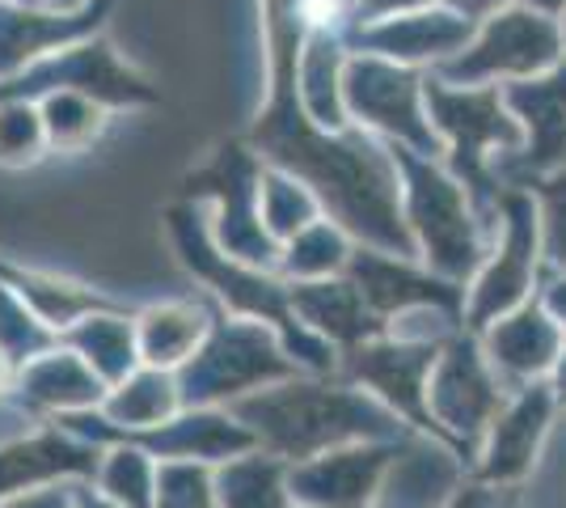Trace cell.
<instances>
[{"instance_id":"5b68a950","label":"cell","mask_w":566,"mask_h":508,"mask_svg":"<svg viewBox=\"0 0 566 508\" xmlns=\"http://www.w3.org/2000/svg\"><path fill=\"white\" fill-rule=\"evenodd\" d=\"M545 424V394H524L512 415L495 428V445H491V462H486V475L491 479H516L528 470L533 458V445L542 436Z\"/></svg>"},{"instance_id":"52a82bcc","label":"cell","mask_w":566,"mask_h":508,"mask_svg":"<svg viewBox=\"0 0 566 508\" xmlns=\"http://www.w3.org/2000/svg\"><path fill=\"white\" fill-rule=\"evenodd\" d=\"M199 335V322L182 310L178 318V326H161V318L153 314V322L144 326V352H148V361H182V352L190 348V339Z\"/></svg>"},{"instance_id":"8992f818","label":"cell","mask_w":566,"mask_h":508,"mask_svg":"<svg viewBox=\"0 0 566 508\" xmlns=\"http://www.w3.org/2000/svg\"><path fill=\"white\" fill-rule=\"evenodd\" d=\"M549 348H554V331L542 314L512 318L503 322V331L495 335V352L503 356V364H512L520 373H537L545 361H549Z\"/></svg>"},{"instance_id":"3957f363","label":"cell","mask_w":566,"mask_h":508,"mask_svg":"<svg viewBox=\"0 0 566 508\" xmlns=\"http://www.w3.org/2000/svg\"><path fill=\"white\" fill-rule=\"evenodd\" d=\"M431 102L440 111V120L457 136V162L465 174H478V162H482V148L486 145H512L516 141V127L503 123L499 115L495 94H444V90H431Z\"/></svg>"},{"instance_id":"7a4b0ae2","label":"cell","mask_w":566,"mask_h":508,"mask_svg":"<svg viewBox=\"0 0 566 508\" xmlns=\"http://www.w3.org/2000/svg\"><path fill=\"white\" fill-rule=\"evenodd\" d=\"M507 217H512V225H507V246H503V259L478 284L473 322H486L491 314L507 310L520 292H524V284H528V267H533V208H528V199L512 195L507 199Z\"/></svg>"},{"instance_id":"30bf717a","label":"cell","mask_w":566,"mask_h":508,"mask_svg":"<svg viewBox=\"0 0 566 508\" xmlns=\"http://www.w3.org/2000/svg\"><path fill=\"white\" fill-rule=\"evenodd\" d=\"M554 305H558V314L566 318V284H558V292H554Z\"/></svg>"},{"instance_id":"9c48e42d","label":"cell","mask_w":566,"mask_h":508,"mask_svg":"<svg viewBox=\"0 0 566 508\" xmlns=\"http://www.w3.org/2000/svg\"><path fill=\"white\" fill-rule=\"evenodd\" d=\"M465 13H482V9H491V4H499V0H457Z\"/></svg>"},{"instance_id":"ba28073f","label":"cell","mask_w":566,"mask_h":508,"mask_svg":"<svg viewBox=\"0 0 566 508\" xmlns=\"http://www.w3.org/2000/svg\"><path fill=\"white\" fill-rule=\"evenodd\" d=\"M545 229H549V255L566 267V174L545 183Z\"/></svg>"},{"instance_id":"6da1fadb","label":"cell","mask_w":566,"mask_h":508,"mask_svg":"<svg viewBox=\"0 0 566 508\" xmlns=\"http://www.w3.org/2000/svg\"><path fill=\"white\" fill-rule=\"evenodd\" d=\"M558 51V34L545 18H533V13H503L491 34L473 48L470 60L452 64V73H524V69H542L545 60H554Z\"/></svg>"},{"instance_id":"7c38bea8","label":"cell","mask_w":566,"mask_h":508,"mask_svg":"<svg viewBox=\"0 0 566 508\" xmlns=\"http://www.w3.org/2000/svg\"><path fill=\"white\" fill-rule=\"evenodd\" d=\"M537 4H542V9H563L566 0H537Z\"/></svg>"},{"instance_id":"4fadbf2b","label":"cell","mask_w":566,"mask_h":508,"mask_svg":"<svg viewBox=\"0 0 566 508\" xmlns=\"http://www.w3.org/2000/svg\"><path fill=\"white\" fill-rule=\"evenodd\" d=\"M18 508H51V500H30V505H18Z\"/></svg>"},{"instance_id":"8fae6325","label":"cell","mask_w":566,"mask_h":508,"mask_svg":"<svg viewBox=\"0 0 566 508\" xmlns=\"http://www.w3.org/2000/svg\"><path fill=\"white\" fill-rule=\"evenodd\" d=\"M558 390H563V398H566V356H563V369H558Z\"/></svg>"},{"instance_id":"277c9868","label":"cell","mask_w":566,"mask_h":508,"mask_svg":"<svg viewBox=\"0 0 566 508\" xmlns=\"http://www.w3.org/2000/svg\"><path fill=\"white\" fill-rule=\"evenodd\" d=\"M512 102L528 115L537 148L528 153L537 166L566 157V69L554 81H542L533 90H512Z\"/></svg>"}]
</instances>
